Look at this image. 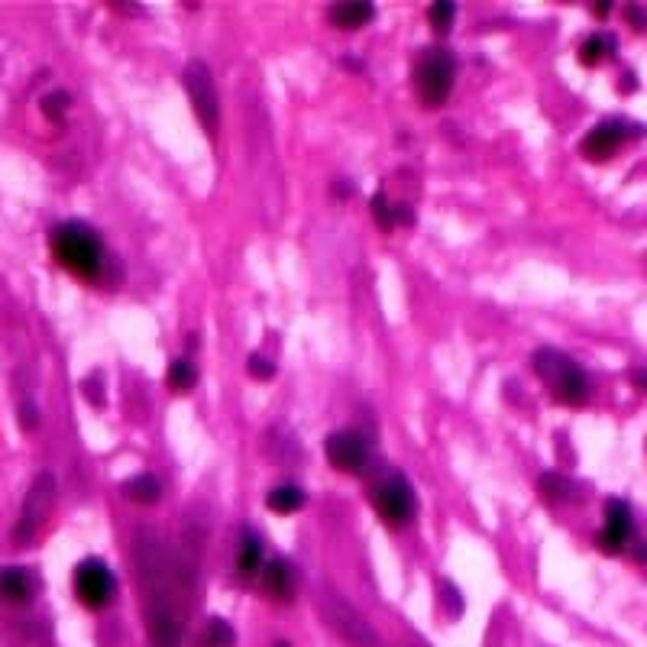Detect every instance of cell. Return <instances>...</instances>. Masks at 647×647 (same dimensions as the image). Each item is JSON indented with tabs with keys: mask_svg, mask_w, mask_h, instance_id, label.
Returning a JSON list of instances; mask_svg holds the SVG:
<instances>
[{
	"mask_svg": "<svg viewBox=\"0 0 647 647\" xmlns=\"http://www.w3.org/2000/svg\"><path fill=\"white\" fill-rule=\"evenodd\" d=\"M140 583L146 586V631L153 647H182L185 638V615L178 605V593L172 586L169 567L159 560L153 547L146 550Z\"/></svg>",
	"mask_w": 647,
	"mask_h": 647,
	"instance_id": "obj_1",
	"label": "cell"
},
{
	"mask_svg": "<svg viewBox=\"0 0 647 647\" xmlns=\"http://www.w3.org/2000/svg\"><path fill=\"white\" fill-rule=\"evenodd\" d=\"M52 256L62 269H68L78 279H98L104 266V243L98 230H91L81 220H68V224L52 230Z\"/></svg>",
	"mask_w": 647,
	"mask_h": 647,
	"instance_id": "obj_2",
	"label": "cell"
},
{
	"mask_svg": "<svg viewBox=\"0 0 647 647\" xmlns=\"http://www.w3.org/2000/svg\"><path fill=\"white\" fill-rule=\"evenodd\" d=\"M534 373L547 385V392L557 398L563 405H586L589 395H593V385H589V376L583 373V366L570 360L567 353H560L554 347H541L534 353Z\"/></svg>",
	"mask_w": 647,
	"mask_h": 647,
	"instance_id": "obj_3",
	"label": "cell"
},
{
	"mask_svg": "<svg viewBox=\"0 0 647 647\" xmlns=\"http://www.w3.org/2000/svg\"><path fill=\"white\" fill-rule=\"evenodd\" d=\"M415 91L424 107H440L453 91V78H457V65L447 49H424L415 62Z\"/></svg>",
	"mask_w": 647,
	"mask_h": 647,
	"instance_id": "obj_4",
	"label": "cell"
},
{
	"mask_svg": "<svg viewBox=\"0 0 647 647\" xmlns=\"http://www.w3.org/2000/svg\"><path fill=\"white\" fill-rule=\"evenodd\" d=\"M369 502H373V508L379 512L385 525H392V528L408 525V521L415 518V508H418L415 489H411V483L402 473L382 476L373 486V492H369Z\"/></svg>",
	"mask_w": 647,
	"mask_h": 647,
	"instance_id": "obj_5",
	"label": "cell"
},
{
	"mask_svg": "<svg viewBox=\"0 0 647 647\" xmlns=\"http://www.w3.org/2000/svg\"><path fill=\"white\" fill-rule=\"evenodd\" d=\"M321 605V615H324V622L334 628V635L343 638L350 647H379V635H376V628L366 622V618L353 609V605L347 599H340L334 593H324L318 599Z\"/></svg>",
	"mask_w": 647,
	"mask_h": 647,
	"instance_id": "obj_6",
	"label": "cell"
},
{
	"mask_svg": "<svg viewBox=\"0 0 647 647\" xmlns=\"http://www.w3.org/2000/svg\"><path fill=\"white\" fill-rule=\"evenodd\" d=\"M55 492H59V486H55L52 473H39L33 479V486H30V492H26L23 508H20L17 531H13L17 544H30L39 534V528H43V521L49 518L52 505H55Z\"/></svg>",
	"mask_w": 647,
	"mask_h": 647,
	"instance_id": "obj_7",
	"label": "cell"
},
{
	"mask_svg": "<svg viewBox=\"0 0 647 647\" xmlns=\"http://www.w3.org/2000/svg\"><path fill=\"white\" fill-rule=\"evenodd\" d=\"M635 136H644V127L641 123H631V120H622V117H612V120H602L596 123L593 130L586 133L583 140V156L593 159V162H602V159H612L618 149H622L628 140H635Z\"/></svg>",
	"mask_w": 647,
	"mask_h": 647,
	"instance_id": "obj_8",
	"label": "cell"
},
{
	"mask_svg": "<svg viewBox=\"0 0 647 647\" xmlns=\"http://www.w3.org/2000/svg\"><path fill=\"white\" fill-rule=\"evenodd\" d=\"M185 91H188V101H191V107H195V114L201 120V127L208 130V136H214L217 133L220 104H217V88H214L211 68L204 62H191L185 68Z\"/></svg>",
	"mask_w": 647,
	"mask_h": 647,
	"instance_id": "obj_9",
	"label": "cell"
},
{
	"mask_svg": "<svg viewBox=\"0 0 647 647\" xmlns=\"http://www.w3.org/2000/svg\"><path fill=\"white\" fill-rule=\"evenodd\" d=\"M75 596L85 609H104L114 599V573L104 560H85L75 570Z\"/></svg>",
	"mask_w": 647,
	"mask_h": 647,
	"instance_id": "obj_10",
	"label": "cell"
},
{
	"mask_svg": "<svg viewBox=\"0 0 647 647\" xmlns=\"http://www.w3.org/2000/svg\"><path fill=\"white\" fill-rule=\"evenodd\" d=\"M631 534H635V518H631L628 502H622V499L605 502V525L596 534V547L602 550V554L618 557L631 544Z\"/></svg>",
	"mask_w": 647,
	"mask_h": 647,
	"instance_id": "obj_11",
	"label": "cell"
},
{
	"mask_svg": "<svg viewBox=\"0 0 647 647\" xmlns=\"http://www.w3.org/2000/svg\"><path fill=\"white\" fill-rule=\"evenodd\" d=\"M327 460L337 473H363L369 463V447L356 431H337L327 437Z\"/></svg>",
	"mask_w": 647,
	"mask_h": 647,
	"instance_id": "obj_12",
	"label": "cell"
},
{
	"mask_svg": "<svg viewBox=\"0 0 647 647\" xmlns=\"http://www.w3.org/2000/svg\"><path fill=\"white\" fill-rule=\"evenodd\" d=\"M259 586L263 593L275 602H288L295 596V573L285 560H269L263 570H259Z\"/></svg>",
	"mask_w": 647,
	"mask_h": 647,
	"instance_id": "obj_13",
	"label": "cell"
},
{
	"mask_svg": "<svg viewBox=\"0 0 647 647\" xmlns=\"http://www.w3.org/2000/svg\"><path fill=\"white\" fill-rule=\"evenodd\" d=\"M36 596V580L23 567H0V599L10 605H26Z\"/></svg>",
	"mask_w": 647,
	"mask_h": 647,
	"instance_id": "obj_14",
	"label": "cell"
},
{
	"mask_svg": "<svg viewBox=\"0 0 647 647\" xmlns=\"http://www.w3.org/2000/svg\"><path fill=\"white\" fill-rule=\"evenodd\" d=\"M373 17H376V7L366 4V0H347V4L330 7V23L340 26V30H360Z\"/></svg>",
	"mask_w": 647,
	"mask_h": 647,
	"instance_id": "obj_15",
	"label": "cell"
},
{
	"mask_svg": "<svg viewBox=\"0 0 647 647\" xmlns=\"http://www.w3.org/2000/svg\"><path fill=\"white\" fill-rule=\"evenodd\" d=\"M615 49H618V39L612 33H593L580 46V62L583 65H599L605 59H612Z\"/></svg>",
	"mask_w": 647,
	"mask_h": 647,
	"instance_id": "obj_16",
	"label": "cell"
},
{
	"mask_svg": "<svg viewBox=\"0 0 647 647\" xmlns=\"http://www.w3.org/2000/svg\"><path fill=\"white\" fill-rule=\"evenodd\" d=\"M305 502H308V495L298 486H279L266 495V505L279 515H292V512H298V508H305Z\"/></svg>",
	"mask_w": 647,
	"mask_h": 647,
	"instance_id": "obj_17",
	"label": "cell"
},
{
	"mask_svg": "<svg viewBox=\"0 0 647 647\" xmlns=\"http://www.w3.org/2000/svg\"><path fill=\"white\" fill-rule=\"evenodd\" d=\"M259 570H263V547H259L253 534H246L237 550V573L246 576V580H253Z\"/></svg>",
	"mask_w": 647,
	"mask_h": 647,
	"instance_id": "obj_18",
	"label": "cell"
},
{
	"mask_svg": "<svg viewBox=\"0 0 647 647\" xmlns=\"http://www.w3.org/2000/svg\"><path fill=\"white\" fill-rule=\"evenodd\" d=\"M233 644H237V635H233L230 622H224V618H211L198 635V647H233Z\"/></svg>",
	"mask_w": 647,
	"mask_h": 647,
	"instance_id": "obj_19",
	"label": "cell"
},
{
	"mask_svg": "<svg viewBox=\"0 0 647 647\" xmlns=\"http://www.w3.org/2000/svg\"><path fill=\"white\" fill-rule=\"evenodd\" d=\"M127 495H130L133 502H140V505H153V502H159L162 486H159L156 476L143 473V476H136V479H130V483H127Z\"/></svg>",
	"mask_w": 647,
	"mask_h": 647,
	"instance_id": "obj_20",
	"label": "cell"
},
{
	"mask_svg": "<svg viewBox=\"0 0 647 647\" xmlns=\"http://www.w3.org/2000/svg\"><path fill=\"white\" fill-rule=\"evenodd\" d=\"M541 492H544V499H547V502H557V505L576 499V495H573V492H576V486L570 483V479L557 476V473L541 476Z\"/></svg>",
	"mask_w": 647,
	"mask_h": 647,
	"instance_id": "obj_21",
	"label": "cell"
},
{
	"mask_svg": "<svg viewBox=\"0 0 647 647\" xmlns=\"http://www.w3.org/2000/svg\"><path fill=\"white\" fill-rule=\"evenodd\" d=\"M169 385L175 392H188L191 385H195V369H191L188 360H175L172 369H169Z\"/></svg>",
	"mask_w": 647,
	"mask_h": 647,
	"instance_id": "obj_22",
	"label": "cell"
},
{
	"mask_svg": "<svg viewBox=\"0 0 647 647\" xmlns=\"http://www.w3.org/2000/svg\"><path fill=\"white\" fill-rule=\"evenodd\" d=\"M453 17H457V7L447 4V0H440V4H434V7L428 10V20L434 23L437 33H447L450 26H453Z\"/></svg>",
	"mask_w": 647,
	"mask_h": 647,
	"instance_id": "obj_23",
	"label": "cell"
},
{
	"mask_svg": "<svg viewBox=\"0 0 647 647\" xmlns=\"http://www.w3.org/2000/svg\"><path fill=\"white\" fill-rule=\"evenodd\" d=\"M369 208H373V217L379 220L382 230H392V227H395V204H392L389 198H385L382 191L373 198V204H369Z\"/></svg>",
	"mask_w": 647,
	"mask_h": 647,
	"instance_id": "obj_24",
	"label": "cell"
},
{
	"mask_svg": "<svg viewBox=\"0 0 647 647\" xmlns=\"http://www.w3.org/2000/svg\"><path fill=\"white\" fill-rule=\"evenodd\" d=\"M68 101H72V98H68L65 91H52L49 98L43 101V114H46L52 123H59V120L65 117V110H68Z\"/></svg>",
	"mask_w": 647,
	"mask_h": 647,
	"instance_id": "obj_25",
	"label": "cell"
},
{
	"mask_svg": "<svg viewBox=\"0 0 647 647\" xmlns=\"http://www.w3.org/2000/svg\"><path fill=\"white\" fill-rule=\"evenodd\" d=\"M246 369H250V376H256V379H272V376H275V366L266 360V356H259V353L250 356V363H246Z\"/></svg>",
	"mask_w": 647,
	"mask_h": 647,
	"instance_id": "obj_26",
	"label": "cell"
},
{
	"mask_svg": "<svg viewBox=\"0 0 647 647\" xmlns=\"http://www.w3.org/2000/svg\"><path fill=\"white\" fill-rule=\"evenodd\" d=\"M625 20L635 26V30H647V13H644V7H638V4H628L625 7Z\"/></svg>",
	"mask_w": 647,
	"mask_h": 647,
	"instance_id": "obj_27",
	"label": "cell"
},
{
	"mask_svg": "<svg viewBox=\"0 0 647 647\" xmlns=\"http://www.w3.org/2000/svg\"><path fill=\"white\" fill-rule=\"evenodd\" d=\"M23 424H26L30 431L36 428V408H33V405H23Z\"/></svg>",
	"mask_w": 647,
	"mask_h": 647,
	"instance_id": "obj_28",
	"label": "cell"
},
{
	"mask_svg": "<svg viewBox=\"0 0 647 647\" xmlns=\"http://www.w3.org/2000/svg\"><path fill=\"white\" fill-rule=\"evenodd\" d=\"M635 557H638V560L644 563V567H647V544H644L641 538H635Z\"/></svg>",
	"mask_w": 647,
	"mask_h": 647,
	"instance_id": "obj_29",
	"label": "cell"
},
{
	"mask_svg": "<svg viewBox=\"0 0 647 647\" xmlns=\"http://www.w3.org/2000/svg\"><path fill=\"white\" fill-rule=\"evenodd\" d=\"M593 13H596V17H609V13H612V0H602V4H596Z\"/></svg>",
	"mask_w": 647,
	"mask_h": 647,
	"instance_id": "obj_30",
	"label": "cell"
},
{
	"mask_svg": "<svg viewBox=\"0 0 647 647\" xmlns=\"http://www.w3.org/2000/svg\"><path fill=\"white\" fill-rule=\"evenodd\" d=\"M635 382H638L641 389L647 392V369H638V373H635Z\"/></svg>",
	"mask_w": 647,
	"mask_h": 647,
	"instance_id": "obj_31",
	"label": "cell"
},
{
	"mask_svg": "<svg viewBox=\"0 0 647 647\" xmlns=\"http://www.w3.org/2000/svg\"><path fill=\"white\" fill-rule=\"evenodd\" d=\"M272 647H292V644H288V641H275Z\"/></svg>",
	"mask_w": 647,
	"mask_h": 647,
	"instance_id": "obj_32",
	"label": "cell"
}]
</instances>
